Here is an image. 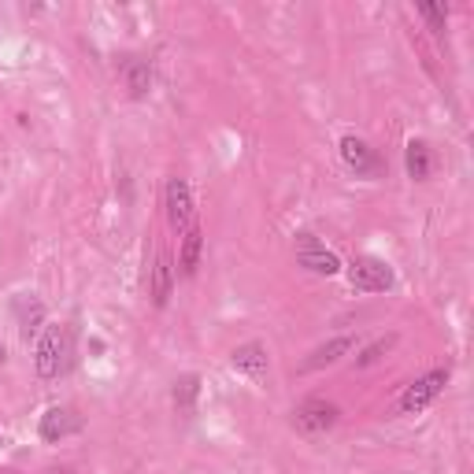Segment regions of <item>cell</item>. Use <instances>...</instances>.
<instances>
[{
    "instance_id": "6da1fadb",
    "label": "cell",
    "mask_w": 474,
    "mask_h": 474,
    "mask_svg": "<svg viewBox=\"0 0 474 474\" xmlns=\"http://www.w3.org/2000/svg\"><path fill=\"white\" fill-rule=\"evenodd\" d=\"M71 330L67 326H48L45 337L37 341V356H34V363H37V374L41 378H60L63 371L71 367Z\"/></svg>"
},
{
    "instance_id": "7a4b0ae2",
    "label": "cell",
    "mask_w": 474,
    "mask_h": 474,
    "mask_svg": "<svg viewBox=\"0 0 474 474\" xmlns=\"http://www.w3.org/2000/svg\"><path fill=\"white\" fill-rule=\"evenodd\" d=\"M348 282L363 293H386L393 285V267L386 259H374V256H360L348 263Z\"/></svg>"
},
{
    "instance_id": "3957f363",
    "label": "cell",
    "mask_w": 474,
    "mask_h": 474,
    "mask_svg": "<svg viewBox=\"0 0 474 474\" xmlns=\"http://www.w3.org/2000/svg\"><path fill=\"white\" fill-rule=\"evenodd\" d=\"M445 386H449V371H430L423 378H415L412 386L404 389V397H400V412L404 415H415V412H423L426 404H433L445 393Z\"/></svg>"
},
{
    "instance_id": "277c9868",
    "label": "cell",
    "mask_w": 474,
    "mask_h": 474,
    "mask_svg": "<svg viewBox=\"0 0 474 474\" xmlns=\"http://www.w3.org/2000/svg\"><path fill=\"white\" fill-rule=\"evenodd\" d=\"M337 404L330 400H323V397H311L304 404H297V412H293V426L297 430H304V433H326V430H334L337 426Z\"/></svg>"
},
{
    "instance_id": "5b68a950",
    "label": "cell",
    "mask_w": 474,
    "mask_h": 474,
    "mask_svg": "<svg viewBox=\"0 0 474 474\" xmlns=\"http://www.w3.org/2000/svg\"><path fill=\"white\" fill-rule=\"evenodd\" d=\"M167 219L175 230H189L193 226V193L186 178H170L167 182Z\"/></svg>"
},
{
    "instance_id": "8992f818",
    "label": "cell",
    "mask_w": 474,
    "mask_h": 474,
    "mask_svg": "<svg viewBox=\"0 0 474 474\" xmlns=\"http://www.w3.org/2000/svg\"><path fill=\"white\" fill-rule=\"evenodd\" d=\"M41 438L45 441H63V438H71V433H78L82 430V415H74L71 407H48V412L41 415Z\"/></svg>"
},
{
    "instance_id": "52a82bcc",
    "label": "cell",
    "mask_w": 474,
    "mask_h": 474,
    "mask_svg": "<svg viewBox=\"0 0 474 474\" xmlns=\"http://www.w3.org/2000/svg\"><path fill=\"white\" fill-rule=\"evenodd\" d=\"M230 363H233V367H237V371H241V374L256 378V381H263V378H267V371H271L267 348H263L259 341H248V345H237V348L230 352Z\"/></svg>"
},
{
    "instance_id": "ba28073f",
    "label": "cell",
    "mask_w": 474,
    "mask_h": 474,
    "mask_svg": "<svg viewBox=\"0 0 474 474\" xmlns=\"http://www.w3.org/2000/svg\"><path fill=\"white\" fill-rule=\"evenodd\" d=\"M341 160H345L356 175H371V170H378V156L371 152V144H367L363 137H341Z\"/></svg>"
},
{
    "instance_id": "9c48e42d",
    "label": "cell",
    "mask_w": 474,
    "mask_h": 474,
    "mask_svg": "<svg viewBox=\"0 0 474 474\" xmlns=\"http://www.w3.org/2000/svg\"><path fill=\"white\" fill-rule=\"evenodd\" d=\"M118 74H123V82L130 89V97H144L152 86V63L141 60V56H130L123 60V67H118Z\"/></svg>"
},
{
    "instance_id": "30bf717a",
    "label": "cell",
    "mask_w": 474,
    "mask_h": 474,
    "mask_svg": "<svg viewBox=\"0 0 474 474\" xmlns=\"http://www.w3.org/2000/svg\"><path fill=\"white\" fill-rule=\"evenodd\" d=\"M345 352H352V337H334V341H326V345H319L304 363H300V371H323V367H330L337 363Z\"/></svg>"
},
{
    "instance_id": "8fae6325",
    "label": "cell",
    "mask_w": 474,
    "mask_h": 474,
    "mask_svg": "<svg viewBox=\"0 0 474 474\" xmlns=\"http://www.w3.org/2000/svg\"><path fill=\"white\" fill-rule=\"evenodd\" d=\"M170 285H175V267H170V256L160 252L156 256V267H152V289H149L156 308H163L170 300Z\"/></svg>"
},
{
    "instance_id": "7c38bea8",
    "label": "cell",
    "mask_w": 474,
    "mask_h": 474,
    "mask_svg": "<svg viewBox=\"0 0 474 474\" xmlns=\"http://www.w3.org/2000/svg\"><path fill=\"white\" fill-rule=\"evenodd\" d=\"M201 248H204V233L201 226H189L186 237H182V252H178V267L186 278H193L196 267H201Z\"/></svg>"
},
{
    "instance_id": "4fadbf2b",
    "label": "cell",
    "mask_w": 474,
    "mask_h": 474,
    "mask_svg": "<svg viewBox=\"0 0 474 474\" xmlns=\"http://www.w3.org/2000/svg\"><path fill=\"white\" fill-rule=\"evenodd\" d=\"M297 259H300V267H308L311 274H323V278H330V274H337L341 271V259L330 252V248H304V252H297Z\"/></svg>"
},
{
    "instance_id": "5bb4252c",
    "label": "cell",
    "mask_w": 474,
    "mask_h": 474,
    "mask_svg": "<svg viewBox=\"0 0 474 474\" xmlns=\"http://www.w3.org/2000/svg\"><path fill=\"white\" fill-rule=\"evenodd\" d=\"M404 167L415 182H426L430 170H433V160H430V144L426 141H407V152H404Z\"/></svg>"
},
{
    "instance_id": "9a60e30c",
    "label": "cell",
    "mask_w": 474,
    "mask_h": 474,
    "mask_svg": "<svg viewBox=\"0 0 474 474\" xmlns=\"http://www.w3.org/2000/svg\"><path fill=\"white\" fill-rule=\"evenodd\" d=\"M15 315H19V323H22V334L30 337L37 326H41L45 308H41V300H34V297H19L15 300Z\"/></svg>"
},
{
    "instance_id": "2e32d148",
    "label": "cell",
    "mask_w": 474,
    "mask_h": 474,
    "mask_svg": "<svg viewBox=\"0 0 474 474\" xmlns=\"http://www.w3.org/2000/svg\"><path fill=\"white\" fill-rule=\"evenodd\" d=\"M393 348H397V334L378 337V341H371V345H367L360 356H356V367H360V371H363V367H374V363H381V360H386V356H389Z\"/></svg>"
},
{
    "instance_id": "e0dca14e",
    "label": "cell",
    "mask_w": 474,
    "mask_h": 474,
    "mask_svg": "<svg viewBox=\"0 0 474 474\" xmlns=\"http://www.w3.org/2000/svg\"><path fill=\"white\" fill-rule=\"evenodd\" d=\"M196 397H201V378H196V374H182L175 381V404H178V412H193Z\"/></svg>"
},
{
    "instance_id": "ac0fdd59",
    "label": "cell",
    "mask_w": 474,
    "mask_h": 474,
    "mask_svg": "<svg viewBox=\"0 0 474 474\" xmlns=\"http://www.w3.org/2000/svg\"><path fill=\"white\" fill-rule=\"evenodd\" d=\"M419 15H423L433 30H445V15H449V11L438 8V4H423V8H419Z\"/></svg>"
},
{
    "instance_id": "d6986e66",
    "label": "cell",
    "mask_w": 474,
    "mask_h": 474,
    "mask_svg": "<svg viewBox=\"0 0 474 474\" xmlns=\"http://www.w3.org/2000/svg\"><path fill=\"white\" fill-rule=\"evenodd\" d=\"M8 360V348H4V341H0V363H4Z\"/></svg>"
},
{
    "instance_id": "ffe728a7",
    "label": "cell",
    "mask_w": 474,
    "mask_h": 474,
    "mask_svg": "<svg viewBox=\"0 0 474 474\" xmlns=\"http://www.w3.org/2000/svg\"><path fill=\"white\" fill-rule=\"evenodd\" d=\"M48 474H71V470H67V467H63V470H48Z\"/></svg>"
},
{
    "instance_id": "44dd1931",
    "label": "cell",
    "mask_w": 474,
    "mask_h": 474,
    "mask_svg": "<svg viewBox=\"0 0 474 474\" xmlns=\"http://www.w3.org/2000/svg\"><path fill=\"white\" fill-rule=\"evenodd\" d=\"M0 445H4V438H0Z\"/></svg>"
},
{
    "instance_id": "7402d4cb",
    "label": "cell",
    "mask_w": 474,
    "mask_h": 474,
    "mask_svg": "<svg viewBox=\"0 0 474 474\" xmlns=\"http://www.w3.org/2000/svg\"><path fill=\"white\" fill-rule=\"evenodd\" d=\"M0 474H8V470H0Z\"/></svg>"
}]
</instances>
